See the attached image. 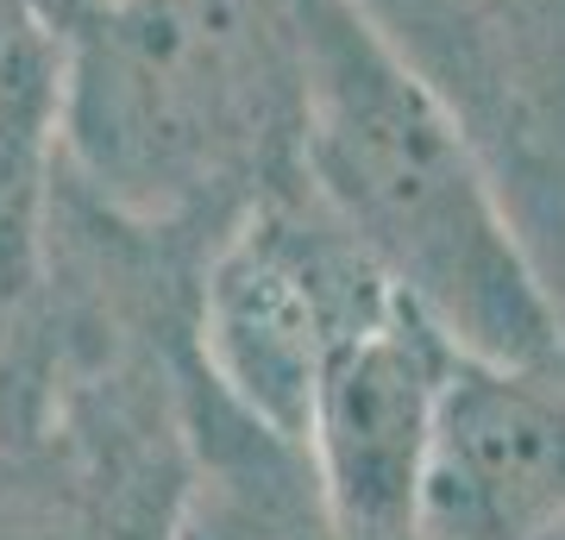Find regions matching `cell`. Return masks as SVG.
I'll return each instance as SVG.
<instances>
[{
    "mask_svg": "<svg viewBox=\"0 0 565 540\" xmlns=\"http://www.w3.org/2000/svg\"><path fill=\"white\" fill-rule=\"evenodd\" d=\"M57 44V182L120 233L195 252L296 170V0H88Z\"/></svg>",
    "mask_w": 565,
    "mask_h": 540,
    "instance_id": "obj_1",
    "label": "cell"
},
{
    "mask_svg": "<svg viewBox=\"0 0 565 540\" xmlns=\"http://www.w3.org/2000/svg\"><path fill=\"white\" fill-rule=\"evenodd\" d=\"M296 170L364 264L440 327L452 352L565 371V315L459 120L345 0H296Z\"/></svg>",
    "mask_w": 565,
    "mask_h": 540,
    "instance_id": "obj_2",
    "label": "cell"
},
{
    "mask_svg": "<svg viewBox=\"0 0 565 540\" xmlns=\"http://www.w3.org/2000/svg\"><path fill=\"white\" fill-rule=\"evenodd\" d=\"M390 301L403 296L308 195L302 170H289L245 201L195 258V371L239 421L302 453L308 402L327 359Z\"/></svg>",
    "mask_w": 565,
    "mask_h": 540,
    "instance_id": "obj_3",
    "label": "cell"
},
{
    "mask_svg": "<svg viewBox=\"0 0 565 540\" xmlns=\"http://www.w3.org/2000/svg\"><path fill=\"white\" fill-rule=\"evenodd\" d=\"M484 158L565 315V0H345Z\"/></svg>",
    "mask_w": 565,
    "mask_h": 540,
    "instance_id": "obj_4",
    "label": "cell"
},
{
    "mask_svg": "<svg viewBox=\"0 0 565 540\" xmlns=\"http://www.w3.org/2000/svg\"><path fill=\"white\" fill-rule=\"evenodd\" d=\"M446 364V333L408 301H390L327 359L302 427V472L333 540H415V490Z\"/></svg>",
    "mask_w": 565,
    "mask_h": 540,
    "instance_id": "obj_5",
    "label": "cell"
},
{
    "mask_svg": "<svg viewBox=\"0 0 565 540\" xmlns=\"http://www.w3.org/2000/svg\"><path fill=\"white\" fill-rule=\"evenodd\" d=\"M565 516V371L452 352L427 427L415 540H534Z\"/></svg>",
    "mask_w": 565,
    "mask_h": 540,
    "instance_id": "obj_6",
    "label": "cell"
},
{
    "mask_svg": "<svg viewBox=\"0 0 565 540\" xmlns=\"http://www.w3.org/2000/svg\"><path fill=\"white\" fill-rule=\"evenodd\" d=\"M534 540H565V516L553 521V528H541V534H534Z\"/></svg>",
    "mask_w": 565,
    "mask_h": 540,
    "instance_id": "obj_7",
    "label": "cell"
}]
</instances>
